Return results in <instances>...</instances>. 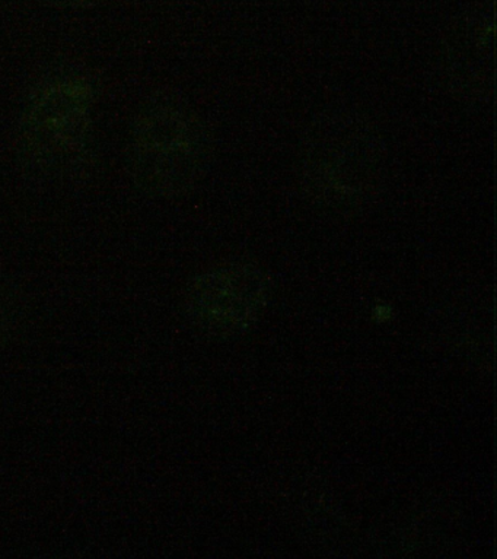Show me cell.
Here are the masks:
<instances>
[{
  "instance_id": "cell-1",
  "label": "cell",
  "mask_w": 497,
  "mask_h": 559,
  "mask_svg": "<svg viewBox=\"0 0 497 559\" xmlns=\"http://www.w3.org/2000/svg\"><path fill=\"white\" fill-rule=\"evenodd\" d=\"M95 85L75 67L47 72L33 85L15 129V154L28 175L72 180L90 157Z\"/></svg>"
},
{
  "instance_id": "cell-2",
  "label": "cell",
  "mask_w": 497,
  "mask_h": 559,
  "mask_svg": "<svg viewBox=\"0 0 497 559\" xmlns=\"http://www.w3.org/2000/svg\"><path fill=\"white\" fill-rule=\"evenodd\" d=\"M209 163L206 126L183 98L157 95L136 112L129 130L128 168L142 194L184 197L201 183Z\"/></svg>"
},
{
  "instance_id": "cell-3",
  "label": "cell",
  "mask_w": 497,
  "mask_h": 559,
  "mask_svg": "<svg viewBox=\"0 0 497 559\" xmlns=\"http://www.w3.org/2000/svg\"><path fill=\"white\" fill-rule=\"evenodd\" d=\"M301 173L315 198L337 210H356L381 192L386 176L381 139L361 117L324 116L306 134Z\"/></svg>"
},
{
  "instance_id": "cell-4",
  "label": "cell",
  "mask_w": 497,
  "mask_h": 559,
  "mask_svg": "<svg viewBox=\"0 0 497 559\" xmlns=\"http://www.w3.org/2000/svg\"><path fill=\"white\" fill-rule=\"evenodd\" d=\"M269 298V281L253 264L229 263L202 273L190 285V314L218 335L244 331L260 316Z\"/></svg>"
},
{
  "instance_id": "cell-5",
  "label": "cell",
  "mask_w": 497,
  "mask_h": 559,
  "mask_svg": "<svg viewBox=\"0 0 497 559\" xmlns=\"http://www.w3.org/2000/svg\"><path fill=\"white\" fill-rule=\"evenodd\" d=\"M493 16L473 11L453 27L447 46L449 80L469 97H487L493 85Z\"/></svg>"
},
{
  "instance_id": "cell-6",
  "label": "cell",
  "mask_w": 497,
  "mask_h": 559,
  "mask_svg": "<svg viewBox=\"0 0 497 559\" xmlns=\"http://www.w3.org/2000/svg\"><path fill=\"white\" fill-rule=\"evenodd\" d=\"M47 7L63 11H80L93 7L97 0H38Z\"/></svg>"
}]
</instances>
